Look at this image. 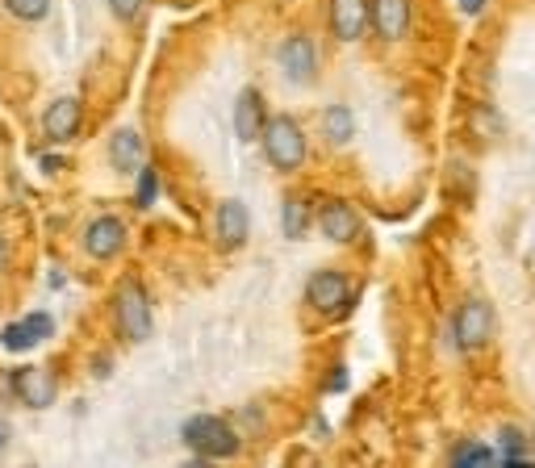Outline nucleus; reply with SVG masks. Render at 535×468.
<instances>
[{
    "mask_svg": "<svg viewBox=\"0 0 535 468\" xmlns=\"http://www.w3.org/2000/svg\"><path fill=\"white\" fill-rule=\"evenodd\" d=\"M452 468H502V460L485 443H460L452 456Z\"/></svg>",
    "mask_w": 535,
    "mask_h": 468,
    "instance_id": "obj_19",
    "label": "nucleus"
},
{
    "mask_svg": "<svg viewBox=\"0 0 535 468\" xmlns=\"http://www.w3.org/2000/svg\"><path fill=\"white\" fill-rule=\"evenodd\" d=\"M5 264H9V247H5V239H0V272H5Z\"/></svg>",
    "mask_w": 535,
    "mask_h": 468,
    "instance_id": "obj_26",
    "label": "nucleus"
},
{
    "mask_svg": "<svg viewBox=\"0 0 535 468\" xmlns=\"http://www.w3.org/2000/svg\"><path fill=\"white\" fill-rule=\"evenodd\" d=\"M306 297H310V306L318 314H327V318H339L356 306V285H352V276H343L335 268H322L310 276V285H306Z\"/></svg>",
    "mask_w": 535,
    "mask_h": 468,
    "instance_id": "obj_3",
    "label": "nucleus"
},
{
    "mask_svg": "<svg viewBox=\"0 0 535 468\" xmlns=\"http://www.w3.org/2000/svg\"><path fill=\"white\" fill-rule=\"evenodd\" d=\"M126 247V226H122V218H97L88 230H84V251L92 255V260H113Z\"/></svg>",
    "mask_w": 535,
    "mask_h": 468,
    "instance_id": "obj_9",
    "label": "nucleus"
},
{
    "mask_svg": "<svg viewBox=\"0 0 535 468\" xmlns=\"http://www.w3.org/2000/svg\"><path fill=\"white\" fill-rule=\"evenodd\" d=\"M372 26L385 42H398L410 30V0H372Z\"/></svg>",
    "mask_w": 535,
    "mask_h": 468,
    "instance_id": "obj_14",
    "label": "nucleus"
},
{
    "mask_svg": "<svg viewBox=\"0 0 535 468\" xmlns=\"http://www.w3.org/2000/svg\"><path fill=\"white\" fill-rule=\"evenodd\" d=\"M109 159H113V168L134 176V172H143V134L138 130H118L113 134V143H109Z\"/></svg>",
    "mask_w": 535,
    "mask_h": 468,
    "instance_id": "obj_16",
    "label": "nucleus"
},
{
    "mask_svg": "<svg viewBox=\"0 0 535 468\" xmlns=\"http://www.w3.org/2000/svg\"><path fill=\"white\" fill-rule=\"evenodd\" d=\"M214 234H218V243L226 251H235L247 243V234H251V209L239 201V197H230L218 205V214H214Z\"/></svg>",
    "mask_w": 535,
    "mask_h": 468,
    "instance_id": "obj_7",
    "label": "nucleus"
},
{
    "mask_svg": "<svg viewBox=\"0 0 535 468\" xmlns=\"http://www.w3.org/2000/svg\"><path fill=\"white\" fill-rule=\"evenodd\" d=\"M368 0H331V30L339 42H356L368 30Z\"/></svg>",
    "mask_w": 535,
    "mask_h": 468,
    "instance_id": "obj_12",
    "label": "nucleus"
},
{
    "mask_svg": "<svg viewBox=\"0 0 535 468\" xmlns=\"http://www.w3.org/2000/svg\"><path fill=\"white\" fill-rule=\"evenodd\" d=\"M268 126V109H264V97L255 88H243L235 97V134L243 143H255Z\"/></svg>",
    "mask_w": 535,
    "mask_h": 468,
    "instance_id": "obj_10",
    "label": "nucleus"
},
{
    "mask_svg": "<svg viewBox=\"0 0 535 468\" xmlns=\"http://www.w3.org/2000/svg\"><path fill=\"white\" fill-rule=\"evenodd\" d=\"M531 448H535V435H531Z\"/></svg>",
    "mask_w": 535,
    "mask_h": 468,
    "instance_id": "obj_29",
    "label": "nucleus"
},
{
    "mask_svg": "<svg viewBox=\"0 0 535 468\" xmlns=\"http://www.w3.org/2000/svg\"><path fill=\"white\" fill-rule=\"evenodd\" d=\"M318 230L322 234H327V239L331 243H356V234H360V214H356V209L352 205H347V201H327V205H322L318 209Z\"/></svg>",
    "mask_w": 535,
    "mask_h": 468,
    "instance_id": "obj_8",
    "label": "nucleus"
},
{
    "mask_svg": "<svg viewBox=\"0 0 535 468\" xmlns=\"http://www.w3.org/2000/svg\"><path fill=\"white\" fill-rule=\"evenodd\" d=\"M42 130H46V138H51V143H67V138L80 130V101H76V97H59L51 109H46Z\"/></svg>",
    "mask_w": 535,
    "mask_h": 468,
    "instance_id": "obj_15",
    "label": "nucleus"
},
{
    "mask_svg": "<svg viewBox=\"0 0 535 468\" xmlns=\"http://www.w3.org/2000/svg\"><path fill=\"white\" fill-rule=\"evenodd\" d=\"M456 5H460V13H469V17H477L485 5H490V0H456Z\"/></svg>",
    "mask_w": 535,
    "mask_h": 468,
    "instance_id": "obj_24",
    "label": "nucleus"
},
{
    "mask_svg": "<svg viewBox=\"0 0 535 468\" xmlns=\"http://www.w3.org/2000/svg\"><path fill=\"white\" fill-rule=\"evenodd\" d=\"M281 72H285V80L289 84H314V76H318V46H314V38H306V34H293V38H285V46H281Z\"/></svg>",
    "mask_w": 535,
    "mask_h": 468,
    "instance_id": "obj_6",
    "label": "nucleus"
},
{
    "mask_svg": "<svg viewBox=\"0 0 535 468\" xmlns=\"http://www.w3.org/2000/svg\"><path fill=\"white\" fill-rule=\"evenodd\" d=\"M5 443H9V427L0 423V452H5Z\"/></svg>",
    "mask_w": 535,
    "mask_h": 468,
    "instance_id": "obj_27",
    "label": "nucleus"
},
{
    "mask_svg": "<svg viewBox=\"0 0 535 468\" xmlns=\"http://www.w3.org/2000/svg\"><path fill=\"white\" fill-rule=\"evenodd\" d=\"M13 385H17V397L26 402L30 410H46L55 402V377L46 368H38V364H30V368H21L17 377H13Z\"/></svg>",
    "mask_w": 535,
    "mask_h": 468,
    "instance_id": "obj_11",
    "label": "nucleus"
},
{
    "mask_svg": "<svg viewBox=\"0 0 535 468\" xmlns=\"http://www.w3.org/2000/svg\"><path fill=\"white\" fill-rule=\"evenodd\" d=\"M55 335V318L51 314H30V318H21V322H13L5 335H0V343H5L9 351H30V347H38L42 339H51Z\"/></svg>",
    "mask_w": 535,
    "mask_h": 468,
    "instance_id": "obj_13",
    "label": "nucleus"
},
{
    "mask_svg": "<svg viewBox=\"0 0 535 468\" xmlns=\"http://www.w3.org/2000/svg\"><path fill=\"white\" fill-rule=\"evenodd\" d=\"M113 318H118V331L130 343H143L151 335V301H147V293H143L138 280H122L118 285V297H113Z\"/></svg>",
    "mask_w": 535,
    "mask_h": 468,
    "instance_id": "obj_4",
    "label": "nucleus"
},
{
    "mask_svg": "<svg viewBox=\"0 0 535 468\" xmlns=\"http://www.w3.org/2000/svg\"><path fill=\"white\" fill-rule=\"evenodd\" d=\"M498 443H502V460H519L523 456V435L515 427H502Z\"/></svg>",
    "mask_w": 535,
    "mask_h": 468,
    "instance_id": "obj_22",
    "label": "nucleus"
},
{
    "mask_svg": "<svg viewBox=\"0 0 535 468\" xmlns=\"http://www.w3.org/2000/svg\"><path fill=\"white\" fill-rule=\"evenodd\" d=\"M184 443L197 452V460H226L239 452V435L235 427L226 423L218 414H193L189 423H184Z\"/></svg>",
    "mask_w": 535,
    "mask_h": 468,
    "instance_id": "obj_1",
    "label": "nucleus"
},
{
    "mask_svg": "<svg viewBox=\"0 0 535 468\" xmlns=\"http://www.w3.org/2000/svg\"><path fill=\"white\" fill-rule=\"evenodd\" d=\"M452 335H456V347L460 351H477L490 343L494 335V310H490V301H481V297H469L464 306L456 310L452 318Z\"/></svg>",
    "mask_w": 535,
    "mask_h": 468,
    "instance_id": "obj_5",
    "label": "nucleus"
},
{
    "mask_svg": "<svg viewBox=\"0 0 535 468\" xmlns=\"http://www.w3.org/2000/svg\"><path fill=\"white\" fill-rule=\"evenodd\" d=\"M356 134V117L347 105H327L322 109V138H327L331 147H347Z\"/></svg>",
    "mask_w": 535,
    "mask_h": 468,
    "instance_id": "obj_17",
    "label": "nucleus"
},
{
    "mask_svg": "<svg viewBox=\"0 0 535 468\" xmlns=\"http://www.w3.org/2000/svg\"><path fill=\"white\" fill-rule=\"evenodd\" d=\"M184 468H214V464H209V460H189Z\"/></svg>",
    "mask_w": 535,
    "mask_h": 468,
    "instance_id": "obj_28",
    "label": "nucleus"
},
{
    "mask_svg": "<svg viewBox=\"0 0 535 468\" xmlns=\"http://www.w3.org/2000/svg\"><path fill=\"white\" fill-rule=\"evenodd\" d=\"M46 9H51V0H9V13L21 21H42Z\"/></svg>",
    "mask_w": 535,
    "mask_h": 468,
    "instance_id": "obj_20",
    "label": "nucleus"
},
{
    "mask_svg": "<svg viewBox=\"0 0 535 468\" xmlns=\"http://www.w3.org/2000/svg\"><path fill=\"white\" fill-rule=\"evenodd\" d=\"M155 193H159V176L151 172V168H143L138 172V205H155Z\"/></svg>",
    "mask_w": 535,
    "mask_h": 468,
    "instance_id": "obj_21",
    "label": "nucleus"
},
{
    "mask_svg": "<svg viewBox=\"0 0 535 468\" xmlns=\"http://www.w3.org/2000/svg\"><path fill=\"white\" fill-rule=\"evenodd\" d=\"M260 143H264L268 163H272V168H281V172L301 168V159H306V134H301V126L293 122V117H285V113L268 117Z\"/></svg>",
    "mask_w": 535,
    "mask_h": 468,
    "instance_id": "obj_2",
    "label": "nucleus"
},
{
    "mask_svg": "<svg viewBox=\"0 0 535 468\" xmlns=\"http://www.w3.org/2000/svg\"><path fill=\"white\" fill-rule=\"evenodd\" d=\"M347 385V372L339 368V372H331V381H327V389H343Z\"/></svg>",
    "mask_w": 535,
    "mask_h": 468,
    "instance_id": "obj_25",
    "label": "nucleus"
},
{
    "mask_svg": "<svg viewBox=\"0 0 535 468\" xmlns=\"http://www.w3.org/2000/svg\"><path fill=\"white\" fill-rule=\"evenodd\" d=\"M306 226H310V205L301 201V197H289L285 201V209H281V230H285V239H301L306 234Z\"/></svg>",
    "mask_w": 535,
    "mask_h": 468,
    "instance_id": "obj_18",
    "label": "nucleus"
},
{
    "mask_svg": "<svg viewBox=\"0 0 535 468\" xmlns=\"http://www.w3.org/2000/svg\"><path fill=\"white\" fill-rule=\"evenodd\" d=\"M109 9H113V17H118V21H134L138 9H143V0H109Z\"/></svg>",
    "mask_w": 535,
    "mask_h": 468,
    "instance_id": "obj_23",
    "label": "nucleus"
}]
</instances>
